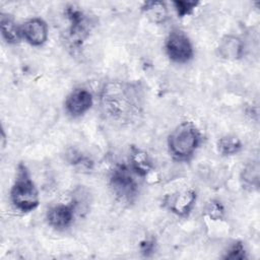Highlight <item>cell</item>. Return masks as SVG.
I'll return each instance as SVG.
<instances>
[{"instance_id": "8992f818", "label": "cell", "mask_w": 260, "mask_h": 260, "mask_svg": "<svg viewBox=\"0 0 260 260\" xmlns=\"http://www.w3.org/2000/svg\"><path fill=\"white\" fill-rule=\"evenodd\" d=\"M165 51L169 59L178 64H186L194 57L193 44L181 29H174L168 35L165 41Z\"/></svg>"}, {"instance_id": "7402d4cb", "label": "cell", "mask_w": 260, "mask_h": 260, "mask_svg": "<svg viewBox=\"0 0 260 260\" xmlns=\"http://www.w3.org/2000/svg\"><path fill=\"white\" fill-rule=\"evenodd\" d=\"M1 138H2V147H5V141H6V135H5V132H4V129H2L1 131Z\"/></svg>"}, {"instance_id": "30bf717a", "label": "cell", "mask_w": 260, "mask_h": 260, "mask_svg": "<svg viewBox=\"0 0 260 260\" xmlns=\"http://www.w3.org/2000/svg\"><path fill=\"white\" fill-rule=\"evenodd\" d=\"M21 37L27 44L34 47L43 46L49 36L47 22L41 17H31L25 20L21 25Z\"/></svg>"}, {"instance_id": "3957f363", "label": "cell", "mask_w": 260, "mask_h": 260, "mask_svg": "<svg viewBox=\"0 0 260 260\" xmlns=\"http://www.w3.org/2000/svg\"><path fill=\"white\" fill-rule=\"evenodd\" d=\"M10 200L15 209L20 212H30L40 204L39 190L30 177L27 167L19 162L14 182L10 189Z\"/></svg>"}, {"instance_id": "52a82bcc", "label": "cell", "mask_w": 260, "mask_h": 260, "mask_svg": "<svg viewBox=\"0 0 260 260\" xmlns=\"http://www.w3.org/2000/svg\"><path fill=\"white\" fill-rule=\"evenodd\" d=\"M196 200L197 192L192 188H187L167 194L162 200V204L172 213L186 217L193 210Z\"/></svg>"}, {"instance_id": "277c9868", "label": "cell", "mask_w": 260, "mask_h": 260, "mask_svg": "<svg viewBox=\"0 0 260 260\" xmlns=\"http://www.w3.org/2000/svg\"><path fill=\"white\" fill-rule=\"evenodd\" d=\"M134 175L131 169L124 164L117 165L110 174L109 187L121 203L131 204L138 195V184Z\"/></svg>"}, {"instance_id": "7a4b0ae2", "label": "cell", "mask_w": 260, "mask_h": 260, "mask_svg": "<svg viewBox=\"0 0 260 260\" xmlns=\"http://www.w3.org/2000/svg\"><path fill=\"white\" fill-rule=\"evenodd\" d=\"M201 139V133L197 126L191 121H183L168 136L169 153L178 161H187L193 157Z\"/></svg>"}, {"instance_id": "5b68a950", "label": "cell", "mask_w": 260, "mask_h": 260, "mask_svg": "<svg viewBox=\"0 0 260 260\" xmlns=\"http://www.w3.org/2000/svg\"><path fill=\"white\" fill-rule=\"evenodd\" d=\"M65 15L69 21L67 40L72 48L79 49L86 41L91 29V21L83 10L74 5L65 8Z\"/></svg>"}, {"instance_id": "ba28073f", "label": "cell", "mask_w": 260, "mask_h": 260, "mask_svg": "<svg viewBox=\"0 0 260 260\" xmlns=\"http://www.w3.org/2000/svg\"><path fill=\"white\" fill-rule=\"evenodd\" d=\"M93 105L91 92L84 87L72 89L65 99L64 107L66 113L72 118L83 116Z\"/></svg>"}, {"instance_id": "8fae6325", "label": "cell", "mask_w": 260, "mask_h": 260, "mask_svg": "<svg viewBox=\"0 0 260 260\" xmlns=\"http://www.w3.org/2000/svg\"><path fill=\"white\" fill-rule=\"evenodd\" d=\"M129 162V168L138 177L147 179L154 173V167L149 154L139 147H131Z\"/></svg>"}, {"instance_id": "9c48e42d", "label": "cell", "mask_w": 260, "mask_h": 260, "mask_svg": "<svg viewBox=\"0 0 260 260\" xmlns=\"http://www.w3.org/2000/svg\"><path fill=\"white\" fill-rule=\"evenodd\" d=\"M76 208L72 202L60 203L51 206L46 212V219L50 226L55 230L63 231L68 229L74 220Z\"/></svg>"}, {"instance_id": "9a60e30c", "label": "cell", "mask_w": 260, "mask_h": 260, "mask_svg": "<svg viewBox=\"0 0 260 260\" xmlns=\"http://www.w3.org/2000/svg\"><path fill=\"white\" fill-rule=\"evenodd\" d=\"M259 162L253 159L248 162L241 173V182L244 188L252 191L257 190L259 187Z\"/></svg>"}, {"instance_id": "5bb4252c", "label": "cell", "mask_w": 260, "mask_h": 260, "mask_svg": "<svg viewBox=\"0 0 260 260\" xmlns=\"http://www.w3.org/2000/svg\"><path fill=\"white\" fill-rule=\"evenodd\" d=\"M141 10L144 13V15L153 23H164L169 17L168 6L164 1H145L142 3Z\"/></svg>"}, {"instance_id": "2e32d148", "label": "cell", "mask_w": 260, "mask_h": 260, "mask_svg": "<svg viewBox=\"0 0 260 260\" xmlns=\"http://www.w3.org/2000/svg\"><path fill=\"white\" fill-rule=\"evenodd\" d=\"M217 151L223 156H232L239 153L243 148L241 139L236 135H224L217 140Z\"/></svg>"}, {"instance_id": "7c38bea8", "label": "cell", "mask_w": 260, "mask_h": 260, "mask_svg": "<svg viewBox=\"0 0 260 260\" xmlns=\"http://www.w3.org/2000/svg\"><path fill=\"white\" fill-rule=\"evenodd\" d=\"M217 51L224 60H239L245 54V45L241 38L234 35L224 36L218 44Z\"/></svg>"}, {"instance_id": "6da1fadb", "label": "cell", "mask_w": 260, "mask_h": 260, "mask_svg": "<svg viewBox=\"0 0 260 260\" xmlns=\"http://www.w3.org/2000/svg\"><path fill=\"white\" fill-rule=\"evenodd\" d=\"M137 89L123 82L107 83L101 95L104 114L116 122H130L140 112V102Z\"/></svg>"}, {"instance_id": "4fadbf2b", "label": "cell", "mask_w": 260, "mask_h": 260, "mask_svg": "<svg viewBox=\"0 0 260 260\" xmlns=\"http://www.w3.org/2000/svg\"><path fill=\"white\" fill-rule=\"evenodd\" d=\"M0 27H1L2 38L7 44L16 45L20 43V41L22 40L20 25H18L15 22L14 18L11 15L3 12L1 13Z\"/></svg>"}, {"instance_id": "ac0fdd59", "label": "cell", "mask_w": 260, "mask_h": 260, "mask_svg": "<svg viewBox=\"0 0 260 260\" xmlns=\"http://www.w3.org/2000/svg\"><path fill=\"white\" fill-rule=\"evenodd\" d=\"M224 207L222 203L218 200H210L205 208H204V214L212 221H217L221 220L224 217Z\"/></svg>"}, {"instance_id": "44dd1931", "label": "cell", "mask_w": 260, "mask_h": 260, "mask_svg": "<svg viewBox=\"0 0 260 260\" xmlns=\"http://www.w3.org/2000/svg\"><path fill=\"white\" fill-rule=\"evenodd\" d=\"M156 251V240L154 237H145L139 243V252L144 257L152 256Z\"/></svg>"}, {"instance_id": "ffe728a7", "label": "cell", "mask_w": 260, "mask_h": 260, "mask_svg": "<svg viewBox=\"0 0 260 260\" xmlns=\"http://www.w3.org/2000/svg\"><path fill=\"white\" fill-rule=\"evenodd\" d=\"M66 157L68 162L73 166H82L88 169L92 166V161L87 156H85L82 152L74 148H71L67 151Z\"/></svg>"}, {"instance_id": "d6986e66", "label": "cell", "mask_w": 260, "mask_h": 260, "mask_svg": "<svg viewBox=\"0 0 260 260\" xmlns=\"http://www.w3.org/2000/svg\"><path fill=\"white\" fill-rule=\"evenodd\" d=\"M224 259L229 260H243L247 258V251L244 244L240 241L234 242L229 249L226 250L225 254L223 255Z\"/></svg>"}, {"instance_id": "e0dca14e", "label": "cell", "mask_w": 260, "mask_h": 260, "mask_svg": "<svg viewBox=\"0 0 260 260\" xmlns=\"http://www.w3.org/2000/svg\"><path fill=\"white\" fill-rule=\"evenodd\" d=\"M174 9L178 17L183 18L193 14L197 6L200 4L198 1H187V0H175L172 2Z\"/></svg>"}]
</instances>
